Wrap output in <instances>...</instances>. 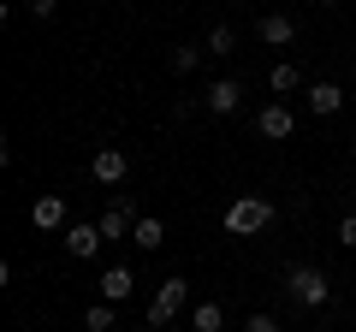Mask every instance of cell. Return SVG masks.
Returning a JSON list of instances; mask_svg holds the SVG:
<instances>
[{"label":"cell","mask_w":356,"mask_h":332,"mask_svg":"<svg viewBox=\"0 0 356 332\" xmlns=\"http://www.w3.org/2000/svg\"><path fill=\"white\" fill-rule=\"evenodd\" d=\"M191 326L196 332H220V326H226V308H220V303H196L191 308Z\"/></svg>","instance_id":"obj_17"},{"label":"cell","mask_w":356,"mask_h":332,"mask_svg":"<svg viewBox=\"0 0 356 332\" xmlns=\"http://www.w3.org/2000/svg\"><path fill=\"white\" fill-rule=\"evenodd\" d=\"M202 53H208V48H191V42H178V48L166 53V72H172V77H191L196 65H202Z\"/></svg>","instance_id":"obj_14"},{"label":"cell","mask_w":356,"mask_h":332,"mask_svg":"<svg viewBox=\"0 0 356 332\" xmlns=\"http://www.w3.org/2000/svg\"><path fill=\"white\" fill-rule=\"evenodd\" d=\"M202 107H208L214 119H232V113L243 107V83H238V77H214V83L202 90Z\"/></svg>","instance_id":"obj_4"},{"label":"cell","mask_w":356,"mask_h":332,"mask_svg":"<svg viewBox=\"0 0 356 332\" xmlns=\"http://www.w3.org/2000/svg\"><path fill=\"white\" fill-rule=\"evenodd\" d=\"M202 48H208V53H220V60H226V53L238 48V36H232V24H214V30H208V42H202Z\"/></svg>","instance_id":"obj_18"},{"label":"cell","mask_w":356,"mask_h":332,"mask_svg":"<svg viewBox=\"0 0 356 332\" xmlns=\"http://www.w3.org/2000/svg\"><path fill=\"white\" fill-rule=\"evenodd\" d=\"M321 6H339V0H321Z\"/></svg>","instance_id":"obj_22"},{"label":"cell","mask_w":356,"mask_h":332,"mask_svg":"<svg viewBox=\"0 0 356 332\" xmlns=\"http://www.w3.org/2000/svg\"><path fill=\"white\" fill-rule=\"evenodd\" d=\"M255 36H261L267 48H291V42H297V18H291V13H261Z\"/></svg>","instance_id":"obj_9"},{"label":"cell","mask_w":356,"mask_h":332,"mask_svg":"<svg viewBox=\"0 0 356 332\" xmlns=\"http://www.w3.org/2000/svg\"><path fill=\"white\" fill-rule=\"evenodd\" d=\"M131 243H137V249H161V243H166V226H161L154 214H143L137 226H131Z\"/></svg>","instance_id":"obj_15"},{"label":"cell","mask_w":356,"mask_h":332,"mask_svg":"<svg viewBox=\"0 0 356 332\" xmlns=\"http://www.w3.org/2000/svg\"><path fill=\"white\" fill-rule=\"evenodd\" d=\"M273 226V202L267 196H232L226 202V238H255Z\"/></svg>","instance_id":"obj_1"},{"label":"cell","mask_w":356,"mask_h":332,"mask_svg":"<svg viewBox=\"0 0 356 332\" xmlns=\"http://www.w3.org/2000/svg\"><path fill=\"white\" fill-rule=\"evenodd\" d=\"M339 243H344V249H356V208L339 219Z\"/></svg>","instance_id":"obj_19"},{"label":"cell","mask_w":356,"mask_h":332,"mask_svg":"<svg viewBox=\"0 0 356 332\" xmlns=\"http://www.w3.org/2000/svg\"><path fill=\"white\" fill-rule=\"evenodd\" d=\"M303 101H309V113H315V119H332L344 107V90H339V83H309Z\"/></svg>","instance_id":"obj_11"},{"label":"cell","mask_w":356,"mask_h":332,"mask_svg":"<svg viewBox=\"0 0 356 332\" xmlns=\"http://www.w3.org/2000/svg\"><path fill=\"white\" fill-rule=\"evenodd\" d=\"M350 77H356V60H350Z\"/></svg>","instance_id":"obj_23"},{"label":"cell","mask_w":356,"mask_h":332,"mask_svg":"<svg viewBox=\"0 0 356 332\" xmlns=\"http://www.w3.org/2000/svg\"><path fill=\"white\" fill-rule=\"evenodd\" d=\"M95 291H102V303H131V291H137V279H131V267H107Z\"/></svg>","instance_id":"obj_12"},{"label":"cell","mask_w":356,"mask_h":332,"mask_svg":"<svg viewBox=\"0 0 356 332\" xmlns=\"http://www.w3.org/2000/svg\"><path fill=\"white\" fill-rule=\"evenodd\" d=\"M89 172H95V184H125L131 179V154L125 149H95Z\"/></svg>","instance_id":"obj_6"},{"label":"cell","mask_w":356,"mask_h":332,"mask_svg":"<svg viewBox=\"0 0 356 332\" xmlns=\"http://www.w3.org/2000/svg\"><path fill=\"white\" fill-rule=\"evenodd\" d=\"M102 226H65L60 231V249H65V256H72V261H89V256H102Z\"/></svg>","instance_id":"obj_5"},{"label":"cell","mask_w":356,"mask_h":332,"mask_svg":"<svg viewBox=\"0 0 356 332\" xmlns=\"http://www.w3.org/2000/svg\"><path fill=\"white\" fill-rule=\"evenodd\" d=\"M184 303H191V279H161L154 285V297H149V326H172L178 315H184Z\"/></svg>","instance_id":"obj_3"},{"label":"cell","mask_w":356,"mask_h":332,"mask_svg":"<svg viewBox=\"0 0 356 332\" xmlns=\"http://www.w3.org/2000/svg\"><path fill=\"white\" fill-rule=\"evenodd\" d=\"M267 90H273V101H280V95L303 90V72H297L291 60H273V65H267Z\"/></svg>","instance_id":"obj_13"},{"label":"cell","mask_w":356,"mask_h":332,"mask_svg":"<svg viewBox=\"0 0 356 332\" xmlns=\"http://www.w3.org/2000/svg\"><path fill=\"white\" fill-rule=\"evenodd\" d=\"M255 131H261V137H273V142H285V137L297 131V113H291L285 101H267L261 113H255Z\"/></svg>","instance_id":"obj_7"},{"label":"cell","mask_w":356,"mask_h":332,"mask_svg":"<svg viewBox=\"0 0 356 332\" xmlns=\"http://www.w3.org/2000/svg\"><path fill=\"white\" fill-rule=\"evenodd\" d=\"M95 226H102V238H107V243H119V238H125L131 226H137V219H131V202H125V196H119V202H107Z\"/></svg>","instance_id":"obj_10"},{"label":"cell","mask_w":356,"mask_h":332,"mask_svg":"<svg viewBox=\"0 0 356 332\" xmlns=\"http://www.w3.org/2000/svg\"><path fill=\"white\" fill-rule=\"evenodd\" d=\"M30 226L36 231H65V196L60 190L36 196V202H30Z\"/></svg>","instance_id":"obj_8"},{"label":"cell","mask_w":356,"mask_h":332,"mask_svg":"<svg viewBox=\"0 0 356 332\" xmlns=\"http://www.w3.org/2000/svg\"><path fill=\"white\" fill-rule=\"evenodd\" d=\"M285 297H291L297 308H327L332 303V279L321 267H303V261H297V267H285Z\"/></svg>","instance_id":"obj_2"},{"label":"cell","mask_w":356,"mask_h":332,"mask_svg":"<svg viewBox=\"0 0 356 332\" xmlns=\"http://www.w3.org/2000/svg\"><path fill=\"white\" fill-rule=\"evenodd\" d=\"M243 332H280V320H273V315H250V320H243Z\"/></svg>","instance_id":"obj_21"},{"label":"cell","mask_w":356,"mask_h":332,"mask_svg":"<svg viewBox=\"0 0 356 332\" xmlns=\"http://www.w3.org/2000/svg\"><path fill=\"white\" fill-rule=\"evenodd\" d=\"M113 308H119V303H102V297L83 303V332H113Z\"/></svg>","instance_id":"obj_16"},{"label":"cell","mask_w":356,"mask_h":332,"mask_svg":"<svg viewBox=\"0 0 356 332\" xmlns=\"http://www.w3.org/2000/svg\"><path fill=\"white\" fill-rule=\"evenodd\" d=\"M54 13H60V0H30V18H36V24H48Z\"/></svg>","instance_id":"obj_20"}]
</instances>
